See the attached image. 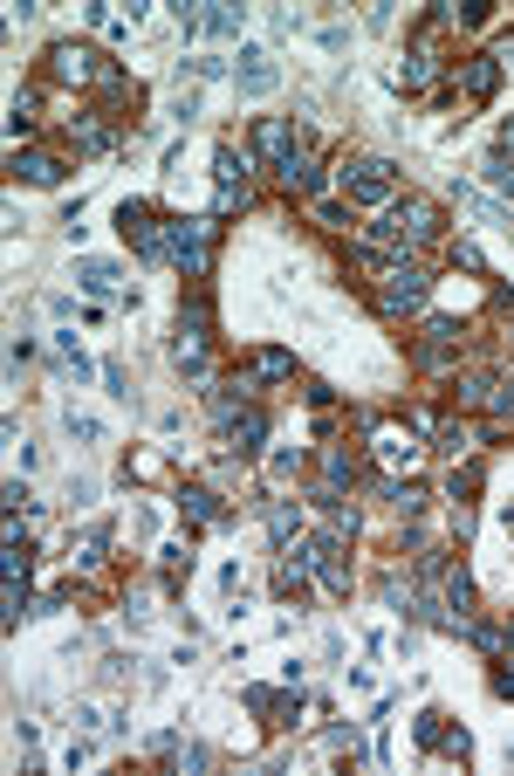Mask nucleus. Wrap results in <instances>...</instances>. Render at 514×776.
Segmentation results:
<instances>
[{"instance_id":"ea45409f","label":"nucleus","mask_w":514,"mask_h":776,"mask_svg":"<svg viewBox=\"0 0 514 776\" xmlns=\"http://www.w3.org/2000/svg\"><path fill=\"white\" fill-rule=\"evenodd\" d=\"M8 509H14V515H21V509H35V495H28V481H21V475L8 481Z\"/></svg>"},{"instance_id":"20e7f679","label":"nucleus","mask_w":514,"mask_h":776,"mask_svg":"<svg viewBox=\"0 0 514 776\" xmlns=\"http://www.w3.org/2000/svg\"><path fill=\"white\" fill-rule=\"evenodd\" d=\"M49 76H55V83H76V89H83V83L104 89V83L117 76V62H110L104 49H89V42H55V49H49Z\"/></svg>"},{"instance_id":"7ed1b4c3","label":"nucleus","mask_w":514,"mask_h":776,"mask_svg":"<svg viewBox=\"0 0 514 776\" xmlns=\"http://www.w3.org/2000/svg\"><path fill=\"white\" fill-rule=\"evenodd\" d=\"M426 296H432V275L419 262H392L377 275V309H384V317H419Z\"/></svg>"},{"instance_id":"37998d69","label":"nucleus","mask_w":514,"mask_h":776,"mask_svg":"<svg viewBox=\"0 0 514 776\" xmlns=\"http://www.w3.org/2000/svg\"><path fill=\"white\" fill-rule=\"evenodd\" d=\"M494 151H514V117L501 124V138H494Z\"/></svg>"},{"instance_id":"2eb2a0df","label":"nucleus","mask_w":514,"mask_h":776,"mask_svg":"<svg viewBox=\"0 0 514 776\" xmlns=\"http://www.w3.org/2000/svg\"><path fill=\"white\" fill-rule=\"evenodd\" d=\"M371 447H377L384 468H419V454H426L411 426H377V440H371Z\"/></svg>"},{"instance_id":"a878e982","label":"nucleus","mask_w":514,"mask_h":776,"mask_svg":"<svg viewBox=\"0 0 514 776\" xmlns=\"http://www.w3.org/2000/svg\"><path fill=\"white\" fill-rule=\"evenodd\" d=\"M439 21H446V28H488V21H494V0H446Z\"/></svg>"},{"instance_id":"bb28decb","label":"nucleus","mask_w":514,"mask_h":776,"mask_svg":"<svg viewBox=\"0 0 514 776\" xmlns=\"http://www.w3.org/2000/svg\"><path fill=\"white\" fill-rule=\"evenodd\" d=\"M323 475H330L336 488H343V481L357 488V481H364V454H357V447H330V454H323Z\"/></svg>"},{"instance_id":"6ab92c4d","label":"nucleus","mask_w":514,"mask_h":776,"mask_svg":"<svg viewBox=\"0 0 514 776\" xmlns=\"http://www.w3.org/2000/svg\"><path fill=\"white\" fill-rule=\"evenodd\" d=\"M8 172H21L28 185H62V179H69V166H62L55 151H14Z\"/></svg>"},{"instance_id":"c03bdc74","label":"nucleus","mask_w":514,"mask_h":776,"mask_svg":"<svg viewBox=\"0 0 514 776\" xmlns=\"http://www.w3.org/2000/svg\"><path fill=\"white\" fill-rule=\"evenodd\" d=\"M507 530H514V502H507Z\"/></svg>"},{"instance_id":"473e14b6","label":"nucleus","mask_w":514,"mask_h":776,"mask_svg":"<svg viewBox=\"0 0 514 776\" xmlns=\"http://www.w3.org/2000/svg\"><path fill=\"white\" fill-rule=\"evenodd\" d=\"M69 440L96 447V440H104V419H96V413H69Z\"/></svg>"},{"instance_id":"f03ea898","label":"nucleus","mask_w":514,"mask_h":776,"mask_svg":"<svg viewBox=\"0 0 514 776\" xmlns=\"http://www.w3.org/2000/svg\"><path fill=\"white\" fill-rule=\"evenodd\" d=\"M343 200L350 206H398V166L392 159H343Z\"/></svg>"},{"instance_id":"9b49d317","label":"nucleus","mask_w":514,"mask_h":776,"mask_svg":"<svg viewBox=\"0 0 514 776\" xmlns=\"http://www.w3.org/2000/svg\"><path fill=\"white\" fill-rule=\"evenodd\" d=\"M453 89L467 104H488L494 89H501V55H467L460 70H453Z\"/></svg>"},{"instance_id":"72a5a7b5","label":"nucleus","mask_w":514,"mask_h":776,"mask_svg":"<svg viewBox=\"0 0 514 776\" xmlns=\"http://www.w3.org/2000/svg\"><path fill=\"white\" fill-rule=\"evenodd\" d=\"M185 70H192V76H200V83H213V76H227V55H213V49H206V55H192V62H185Z\"/></svg>"},{"instance_id":"c9c22d12","label":"nucleus","mask_w":514,"mask_h":776,"mask_svg":"<svg viewBox=\"0 0 514 776\" xmlns=\"http://www.w3.org/2000/svg\"><path fill=\"white\" fill-rule=\"evenodd\" d=\"M179 769H213V750L206 742H179Z\"/></svg>"},{"instance_id":"58836bf2","label":"nucleus","mask_w":514,"mask_h":776,"mask_svg":"<svg viewBox=\"0 0 514 776\" xmlns=\"http://www.w3.org/2000/svg\"><path fill=\"white\" fill-rule=\"evenodd\" d=\"M158 564H165V577H179V571H192V556H185V543H165V550H158Z\"/></svg>"},{"instance_id":"7c9ffc66","label":"nucleus","mask_w":514,"mask_h":776,"mask_svg":"<svg viewBox=\"0 0 514 776\" xmlns=\"http://www.w3.org/2000/svg\"><path fill=\"white\" fill-rule=\"evenodd\" d=\"M473 495H480V460L453 468V481H446V502H473Z\"/></svg>"},{"instance_id":"2f4dec72","label":"nucleus","mask_w":514,"mask_h":776,"mask_svg":"<svg viewBox=\"0 0 514 776\" xmlns=\"http://www.w3.org/2000/svg\"><path fill=\"white\" fill-rule=\"evenodd\" d=\"M480 179H488L494 193H514V166H507V151H488V159H480Z\"/></svg>"},{"instance_id":"e433bc0d","label":"nucleus","mask_w":514,"mask_h":776,"mask_svg":"<svg viewBox=\"0 0 514 776\" xmlns=\"http://www.w3.org/2000/svg\"><path fill=\"white\" fill-rule=\"evenodd\" d=\"M0 571L28 584V543H8V550H0Z\"/></svg>"},{"instance_id":"b1692460","label":"nucleus","mask_w":514,"mask_h":776,"mask_svg":"<svg viewBox=\"0 0 514 776\" xmlns=\"http://www.w3.org/2000/svg\"><path fill=\"white\" fill-rule=\"evenodd\" d=\"M473 440H480V426H467V419H446V426L432 433V454H446V460H473Z\"/></svg>"},{"instance_id":"79ce46f5","label":"nucleus","mask_w":514,"mask_h":776,"mask_svg":"<svg viewBox=\"0 0 514 776\" xmlns=\"http://www.w3.org/2000/svg\"><path fill=\"white\" fill-rule=\"evenodd\" d=\"M494 694H501V701H514V660H501V667H494Z\"/></svg>"},{"instance_id":"f3484780","label":"nucleus","mask_w":514,"mask_h":776,"mask_svg":"<svg viewBox=\"0 0 514 776\" xmlns=\"http://www.w3.org/2000/svg\"><path fill=\"white\" fill-rule=\"evenodd\" d=\"M76 289H83V296H96V302H110V296L124 289V268H117V262H104V255H83V262H76Z\"/></svg>"},{"instance_id":"423d86ee","label":"nucleus","mask_w":514,"mask_h":776,"mask_svg":"<svg viewBox=\"0 0 514 776\" xmlns=\"http://www.w3.org/2000/svg\"><path fill=\"white\" fill-rule=\"evenodd\" d=\"M296 556L309 564V577H323V592H330V598H350V571H343V536H336V530L296 543Z\"/></svg>"},{"instance_id":"6e6552de","label":"nucleus","mask_w":514,"mask_h":776,"mask_svg":"<svg viewBox=\"0 0 514 776\" xmlns=\"http://www.w3.org/2000/svg\"><path fill=\"white\" fill-rule=\"evenodd\" d=\"M392 221H398V234H405L411 247H426V241H439V234H446V206H439V200H426V193H405V200L392 206Z\"/></svg>"},{"instance_id":"393cba45","label":"nucleus","mask_w":514,"mask_h":776,"mask_svg":"<svg viewBox=\"0 0 514 776\" xmlns=\"http://www.w3.org/2000/svg\"><path fill=\"white\" fill-rule=\"evenodd\" d=\"M439 598H446V612H453L460 626H467V618H473V598H480V592H473V577H467V571H446V577H439Z\"/></svg>"},{"instance_id":"f8f14e48","label":"nucleus","mask_w":514,"mask_h":776,"mask_svg":"<svg viewBox=\"0 0 514 776\" xmlns=\"http://www.w3.org/2000/svg\"><path fill=\"white\" fill-rule=\"evenodd\" d=\"M234 83H240V97H268V89L281 83L275 55H268V49H240V55H234Z\"/></svg>"},{"instance_id":"ddd939ff","label":"nucleus","mask_w":514,"mask_h":776,"mask_svg":"<svg viewBox=\"0 0 514 776\" xmlns=\"http://www.w3.org/2000/svg\"><path fill=\"white\" fill-rule=\"evenodd\" d=\"M179 509L200 522V530H219V522H227V495L206 488V481H185V488H179Z\"/></svg>"},{"instance_id":"1a4fd4ad","label":"nucleus","mask_w":514,"mask_h":776,"mask_svg":"<svg viewBox=\"0 0 514 776\" xmlns=\"http://www.w3.org/2000/svg\"><path fill=\"white\" fill-rule=\"evenodd\" d=\"M411 735H419V750H439V756H453V763H467V756H473V735H467L460 722H446L439 708H426V715L411 722Z\"/></svg>"},{"instance_id":"412c9836","label":"nucleus","mask_w":514,"mask_h":776,"mask_svg":"<svg viewBox=\"0 0 514 776\" xmlns=\"http://www.w3.org/2000/svg\"><path fill=\"white\" fill-rule=\"evenodd\" d=\"M206 344H213V337H200V330H179L172 337V364L185 371V379H200V385H206V371H213L206 364Z\"/></svg>"},{"instance_id":"9d476101","label":"nucleus","mask_w":514,"mask_h":776,"mask_svg":"<svg viewBox=\"0 0 514 776\" xmlns=\"http://www.w3.org/2000/svg\"><path fill=\"white\" fill-rule=\"evenodd\" d=\"M219 447H227L234 460H254V454L268 447V413H261V406H247L240 419H227V426H219Z\"/></svg>"},{"instance_id":"c85d7f7f","label":"nucleus","mask_w":514,"mask_h":776,"mask_svg":"<svg viewBox=\"0 0 514 776\" xmlns=\"http://www.w3.org/2000/svg\"><path fill=\"white\" fill-rule=\"evenodd\" d=\"M69 138H76L83 151H117V131H110V124H96V117H76Z\"/></svg>"},{"instance_id":"a19ab883","label":"nucleus","mask_w":514,"mask_h":776,"mask_svg":"<svg viewBox=\"0 0 514 776\" xmlns=\"http://www.w3.org/2000/svg\"><path fill=\"white\" fill-rule=\"evenodd\" d=\"M104 385H110V398H131V379H124V364H104Z\"/></svg>"},{"instance_id":"4c0bfd02","label":"nucleus","mask_w":514,"mask_h":776,"mask_svg":"<svg viewBox=\"0 0 514 776\" xmlns=\"http://www.w3.org/2000/svg\"><path fill=\"white\" fill-rule=\"evenodd\" d=\"M296 468H302V454H296V447H281V454L268 460V475H275V481H296Z\"/></svg>"},{"instance_id":"c756f323","label":"nucleus","mask_w":514,"mask_h":776,"mask_svg":"<svg viewBox=\"0 0 514 776\" xmlns=\"http://www.w3.org/2000/svg\"><path fill=\"white\" fill-rule=\"evenodd\" d=\"M55 358H62V364H69V371H76V385H83V379H96V364L83 358V344H76V330H55Z\"/></svg>"},{"instance_id":"39448f33","label":"nucleus","mask_w":514,"mask_h":776,"mask_svg":"<svg viewBox=\"0 0 514 776\" xmlns=\"http://www.w3.org/2000/svg\"><path fill=\"white\" fill-rule=\"evenodd\" d=\"M117 234L131 241L144 262H165V221H158L151 200H124V206H117Z\"/></svg>"},{"instance_id":"a211bd4d","label":"nucleus","mask_w":514,"mask_h":776,"mask_svg":"<svg viewBox=\"0 0 514 776\" xmlns=\"http://www.w3.org/2000/svg\"><path fill=\"white\" fill-rule=\"evenodd\" d=\"M185 35H240V8L234 0H206L200 14H185Z\"/></svg>"},{"instance_id":"dca6fc26","label":"nucleus","mask_w":514,"mask_h":776,"mask_svg":"<svg viewBox=\"0 0 514 776\" xmlns=\"http://www.w3.org/2000/svg\"><path fill=\"white\" fill-rule=\"evenodd\" d=\"M296 145H302V138H296V124H288V117H261V124H254V159L281 166Z\"/></svg>"},{"instance_id":"f704fd0d","label":"nucleus","mask_w":514,"mask_h":776,"mask_svg":"<svg viewBox=\"0 0 514 776\" xmlns=\"http://www.w3.org/2000/svg\"><path fill=\"white\" fill-rule=\"evenodd\" d=\"M488 392H494V379H488V371H473V379H460V406H480Z\"/></svg>"},{"instance_id":"4be33fe9","label":"nucleus","mask_w":514,"mask_h":776,"mask_svg":"<svg viewBox=\"0 0 514 776\" xmlns=\"http://www.w3.org/2000/svg\"><path fill=\"white\" fill-rule=\"evenodd\" d=\"M247 379L254 385H281V379H296V358H288L281 344H261V351L247 358Z\"/></svg>"},{"instance_id":"f257e3e1","label":"nucleus","mask_w":514,"mask_h":776,"mask_svg":"<svg viewBox=\"0 0 514 776\" xmlns=\"http://www.w3.org/2000/svg\"><path fill=\"white\" fill-rule=\"evenodd\" d=\"M213 241H219V221L213 213H192V221H165V262L185 268V283H200L213 268Z\"/></svg>"},{"instance_id":"4468645a","label":"nucleus","mask_w":514,"mask_h":776,"mask_svg":"<svg viewBox=\"0 0 514 776\" xmlns=\"http://www.w3.org/2000/svg\"><path fill=\"white\" fill-rule=\"evenodd\" d=\"M240 701L254 708V715H275V722L302 715V688H296V680H288V688H240Z\"/></svg>"},{"instance_id":"0eeeda50","label":"nucleus","mask_w":514,"mask_h":776,"mask_svg":"<svg viewBox=\"0 0 514 776\" xmlns=\"http://www.w3.org/2000/svg\"><path fill=\"white\" fill-rule=\"evenodd\" d=\"M460 344H467V323L460 317H432L426 337L411 344V364H419V371H446V364L460 358Z\"/></svg>"},{"instance_id":"cd10ccee","label":"nucleus","mask_w":514,"mask_h":776,"mask_svg":"<svg viewBox=\"0 0 514 776\" xmlns=\"http://www.w3.org/2000/svg\"><path fill=\"white\" fill-rule=\"evenodd\" d=\"M268 536H275V550H288L302 536V509L296 502H268Z\"/></svg>"},{"instance_id":"5701e85b","label":"nucleus","mask_w":514,"mask_h":776,"mask_svg":"<svg viewBox=\"0 0 514 776\" xmlns=\"http://www.w3.org/2000/svg\"><path fill=\"white\" fill-rule=\"evenodd\" d=\"M275 179H281V185H302V193H323V172H315L309 145H296V151H288V159L275 166Z\"/></svg>"},{"instance_id":"aec40b11","label":"nucleus","mask_w":514,"mask_h":776,"mask_svg":"<svg viewBox=\"0 0 514 776\" xmlns=\"http://www.w3.org/2000/svg\"><path fill=\"white\" fill-rule=\"evenodd\" d=\"M110 543H117V530H110V522H89V530L69 543V564H76V571H96V564L110 556Z\"/></svg>"}]
</instances>
